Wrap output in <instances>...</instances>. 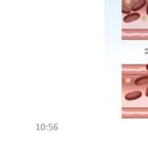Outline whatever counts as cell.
<instances>
[{"label": "cell", "mask_w": 148, "mask_h": 147, "mask_svg": "<svg viewBox=\"0 0 148 147\" xmlns=\"http://www.w3.org/2000/svg\"><path fill=\"white\" fill-rule=\"evenodd\" d=\"M146 13H147V15H148V3H147V8H146Z\"/></svg>", "instance_id": "obj_5"}, {"label": "cell", "mask_w": 148, "mask_h": 147, "mask_svg": "<svg viewBox=\"0 0 148 147\" xmlns=\"http://www.w3.org/2000/svg\"><path fill=\"white\" fill-rule=\"evenodd\" d=\"M139 19H140V14H139V13H132V14H128L127 16H125L123 21L124 22H126V23H129V22L135 21Z\"/></svg>", "instance_id": "obj_1"}, {"label": "cell", "mask_w": 148, "mask_h": 147, "mask_svg": "<svg viewBox=\"0 0 148 147\" xmlns=\"http://www.w3.org/2000/svg\"><path fill=\"white\" fill-rule=\"evenodd\" d=\"M142 96V93L139 91H135V92H132V93H129L126 94V96H125V98H126V100H135V99H138L140 98Z\"/></svg>", "instance_id": "obj_2"}, {"label": "cell", "mask_w": 148, "mask_h": 147, "mask_svg": "<svg viewBox=\"0 0 148 147\" xmlns=\"http://www.w3.org/2000/svg\"><path fill=\"white\" fill-rule=\"evenodd\" d=\"M146 96H148V89L146 90Z\"/></svg>", "instance_id": "obj_6"}, {"label": "cell", "mask_w": 148, "mask_h": 147, "mask_svg": "<svg viewBox=\"0 0 148 147\" xmlns=\"http://www.w3.org/2000/svg\"><path fill=\"white\" fill-rule=\"evenodd\" d=\"M146 4V0H138L137 2H135L133 4V5L132 6V8L131 10L132 11H137L139 10H141L142 8L145 7V5Z\"/></svg>", "instance_id": "obj_3"}, {"label": "cell", "mask_w": 148, "mask_h": 147, "mask_svg": "<svg viewBox=\"0 0 148 147\" xmlns=\"http://www.w3.org/2000/svg\"><path fill=\"white\" fill-rule=\"evenodd\" d=\"M148 83V76H145V77H141V78H139V79L136 80L135 81V84L136 85H143V84H146Z\"/></svg>", "instance_id": "obj_4"}]
</instances>
